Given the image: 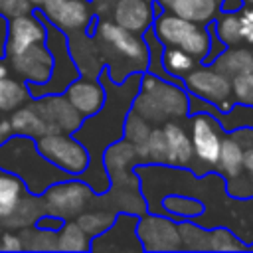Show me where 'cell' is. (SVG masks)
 I'll return each instance as SVG.
<instances>
[{
  "instance_id": "cell-44",
  "label": "cell",
  "mask_w": 253,
  "mask_h": 253,
  "mask_svg": "<svg viewBox=\"0 0 253 253\" xmlns=\"http://www.w3.org/2000/svg\"><path fill=\"white\" fill-rule=\"evenodd\" d=\"M6 75H10V67L6 57H0V77H6Z\"/></svg>"
},
{
  "instance_id": "cell-24",
  "label": "cell",
  "mask_w": 253,
  "mask_h": 253,
  "mask_svg": "<svg viewBox=\"0 0 253 253\" xmlns=\"http://www.w3.org/2000/svg\"><path fill=\"white\" fill-rule=\"evenodd\" d=\"M10 126H12V134H22V136H30V138H40L47 132H53L51 126L45 123V119L42 117L40 109L36 107L34 99L26 101L24 105H20L18 109H14L8 117Z\"/></svg>"
},
{
  "instance_id": "cell-42",
  "label": "cell",
  "mask_w": 253,
  "mask_h": 253,
  "mask_svg": "<svg viewBox=\"0 0 253 253\" xmlns=\"http://www.w3.org/2000/svg\"><path fill=\"white\" fill-rule=\"evenodd\" d=\"M8 32V18L0 14V57H4V40Z\"/></svg>"
},
{
  "instance_id": "cell-9",
  "label": "cell",
  "mask_w": 253,
  "mask_h": 253,
  "mask_svg": "<svg viewBox=\"0 0 253 253\" xmlns=\"http://www.w3.org/2000/svg\"><path fill=\"white\" fill-rule=\"evenodd\" d=\"M95 198V192L77 176L63 178L47 186L42 194L45 213L55 215L59 219H75L81 211H85Z\"/></svg>"
},
{
  "instance_id": "cell-47",
  "label": "cell",
  "mask_w": 253,
  "mask_h": 253,
  "mask_svg": "<svg viewBox=\"0 0 253 253\" xmlns=\"http://www.w3.org/2000/svg\"><path fill=\"white\" fill-rule=\"evenodd\" d=\"M247 249H251V251H253V243H249V245H247Z\"/></svg>"
},
{
  "instance_id": "cell-46",
  "label": "cell",
  "mask_w": 253,
  "mask_h": 253,
  "mask_svg": "<svg viewBox=\"0 0 253 253\" xmlns=\"http://www.w3.org/2000/svg\"><path fill=\"white\" fill-rule=\"evenodd\" d=\"M243 4H247V6H253V0H243Z\"/></svg>"
},
{
  "instance_id": "cell-3",
  "label": "cell",
  "mask_w": 253,
  "mask_h": 253,
  "mask_svg": "<svg viewBox=\"0 0 253 253\" xmlns=\"http://www.w3.org/2000/svg\"><path fill=\"white\" fill-rule=\"evenodd\" d=\"M87 34L95 36L101 49L103 65L113 81L121 83L123 79H126V75L146 71L148 45L144 42V36L97 16L93 18Z\"/></svg>"
},
{
  "instance_id": "cell-34",
  "label": "cell",
  "mask_w": 253,
  "mask_h": 253,
  "mask_svg": "<svg viewBox=\"0 0 253 253\" xmlns=\"http://www.w3.org/2000/svg\"><path fill=\"white\" fill-rule=\"evenodd\" d=\"M200 61L196 57H192L188 51L180 49V47H168L164 45L162 47V65L164 69L172 75V77H178L182 79L186 73H190Z\"/></svg>"
},
{
  "instance_id": "cell-30",
  "label": "cell",
  "mask_w": 253,
  "mask_h": 253,
  "mask_svg": "<svg viewBox=\"0 0 253 253\" xmlns=\"http://www.w3.org/2000/svg\"><path fill=\"white\" fill-rule=\"evenodd\" d=\"M150 130H152V125L146 119H142L134 109H130L126 113V119H125V125H123V138L136 148L138 156L142 158V164H146L144 146H146Z\"/></svg>"
},
{
  "instance_id": "cell-21",
  "label": "cell",
  "mask_w": 253,
  "mask_h": 253,
  "mask_svg": "<svg viewBox=\"0 0 253 253\" xmlns=\"http://www.w3.org/2000/svg\"><path fill=\"white\" fill-rule=\"evenodd\" d=\"M67 47H69V53H71L81 75L97 77L101 73V69L105 67L99 43L93 34H87V32L67 34Z\"/></svg>"
},
{
  "instance_id": "cell-14",
  "label": "cell",
  "mask_w": 253,
  "mask_h": 253,
  "mask_svg": "<svg viewBox=\"0 0 253 253\" xmlns=\"http://www.w3.org/2000/svg\"><path fill=\"white\" fill-rule=\"evenodd\" d=\"M136 235L142 243V249L148 253L154 251H182L178 221L166 213L144 211L136 221Z\"/></svg>"
},
{
  "instance_id": "cell-43",
  "label": "cell",
  "mask_w": 253,
  "mask_h": 253,
  "mask_svg": "<svg viewBox=\"0 0 253 253\" xmlns=\"http://www.w3.org/2000/svg\"><path fill=\"white\" fill-rule=\"evenodd\" d=\"M243 6V0H221V12H237Z\"/></svg>"
},
{
  "instance_id": "cell-12",
  "label": "cell",
  "mask_w": 253,
  "mask_h": 253,
  "mask_svg": "<svg viewBox=\"0 0 253 253\" xmlns=\"http://www.w3.org/2000/svg\"><path fill=\"white\" fill-rule=\"evenodd\" d=\"M178 229L182 251H247V243L225 225L204 227L184 219L178 221Z\"/></svg>"
},
{
  "instance_id": "cell-31",
  "label": "cell",
  "mask_w": 253,
  "mask_h": 253,
  "mask_svg": "<svg viewBox=\"0 0 253 253\" xmlns=\"http://www.w3.org/2000/svg\"><path fill=\"white\" fill-rule=\"evenodd\" d=\"M57 251H91V237L79 227L75 219H65L55 231Z\"/></svg>"
},
{
  "instance_id": "cell-15",
  "label": "cell",
  "mask_w": 253,
  "mask_h": 253,
  "mask_svg": "<svg viewBox=\"0 0 253 253\" xmlns=\"http://www.w3.org/2000/svg\"><path fill=\"white\" fill-rule=\"evenodd\" d=\"M40 16L65 36L75 32H89L95 18L89 0H42L36 8Z\"/></svg>"
},
{
  "instance_id": "cell-38",
  "label": "cell",
  "mask_w": 253,
  "mask_h": 253,
  "mask_svg": "<svg viewBox=\"0 0 253 253\" xmlns=\"http://www.w3.org/2000/svg\"><path fill=\"white\" fill-rule=\"evenodd\" d=\"M237 32H239V45L253 47V6L243 4L237 10Z\"/></svg>"
},
{
  "instance_id": "cell-8",
  "label": "cell",
  "mask_w": 253,
  "mask_h": 253,
  "mask_svg": "<svg viewBox=\"0 0 253 253\" xmlns=\"http://www.w3.org/2000/svg\"><path fill=\"white\" fill-rule=\"evenodd\" d=\"M45 45H47V49L51 53V59H53L51 75L42 85L28 83V91H30L32 99L42 97V95H51V93H63L65 87L81 75L73 57H71V53H69L67 36L59 28L51 26L49 22H45Z\"/></svg>"
},
{
  "instance_id": "cell-7",
  "label": "cell",
  "mask_w": 253,
  "mask_h": 253,
  "mask_svg": "<svg viewBox=\"0 0 253 253\" xmlns=\"http://www.w3.org/2000/svg\"><path fill=\"white\" fill-rule=\"evenodd\" d=\"M186 128L190 134L192 150H194V160L190 170L196 176H204L208 172L215 170L221 140H223V128L219 123L208 115V113H190L186 117Z\"/></svg>"
},
{
  "instance_id": "cell-16",
  "label": "cell",
  "mask_w": 253,
  "mask_h": 253,
  "mask_svg": "<svg viewBox=\"0 0 253 253\" xmlns=\"http://www.w3.org/2000/svg\"><path fill=\"white\" fill-rule=\"evenodd\" d=\"M136 213L117 211L113 223L99 235L91 237V251L97 253H142V243L136 235Z\"/></svg>"
},
{
  "instance_id": "cell-35",
  "label": "cell",
  "mask_w": 253,
  "mask_h": 253,
  "mask_svg": "<svg viewBox=\"0 0 253 253\" xmlns=\"http://www.w3.org/2000/svg\"><path fill=\"white\" fill-rule=\"evenodd\" d=\"M115 211L111 210H105V208H87L85 211H81L75 221L79 223V227L89 235V237H95L99 233H103L115 219Z\"/></svg>"
},
{
  "instance_id": "cell-26",
  "label": "cell",
  "mask_w": 253,
  "mask_h": 253,
  "mask_svg": "<svg viewBox=\"0 0 253 253\" xmlns=\"http://www.w3.org/2000/svg\"><path fill=\"white\" fill-rule=\"evenodd\" d=\"M210 65L215 71L229 77V79H233L235 75L253 71V47H249V45H229Z\"/></svg>"
},
{
  "instance_id": "cell-29",
  "label": "cell",
  "mask_w": 253,
  "mask_h": 253,
  "mask_svg": "<svg viewBox=\"0 0 253 253\" xmlns=\"http://www.w3.org/2000/svg\"><path fill=\"white\" fill-rule=\"evenodd\" d=\"M30 99L32 97L26 81L12 75L0 77V115H10L14 109H18Z\"/></svg>"
},
{
  "instance_id": "cell-17",
  "label": "cell",
  "mask_w": 253,
  "mask_h": 253,
  "mask_svg": "<svg viewBox=\"0 0 253 253\" xmlns=\"http://www.w3.org/2000/svg\"><path fill=\"white\" fill-rule=\"evenodd\" d=\"M6 61H8L10 71L18 79H22L26 83H34V85L45 83L51 75V65H53L51 53L45 43H34L30 47L6 57Z\"/></svg>"
},
{
  "instance_id": "cell-36",
  "label": "cell",
  "mask_w": 253,
  "mask_h": 253,
  "mask_svg": "<svg viewBox=\"0 0 253 253\" xmlns=\"http://www.w3.org/2000/svg\"><path fill=\"white\" fill-rule=\"evenodd\" d=\"M144 154H146V164H164L168 166V150H166V140H164V132L162 126H152L146 146H144Z\"/></svg>"
},
{
  "instance_id": "cell-20",
  "label": "cell",
  "mask_w": 253,
  "mask_h": 253,
  "mask_svg": "<svg viewBox=\"0 0 253 253\" xmlns=\"http://www.w3.org/2000/svg\"><path fill=\"white\" fill-rule=\"evenodd\" d=\"M63 95L83 119L95 115L105 103V87L101 79L89 75H79L77 79H73L65 87Z\"/></svg>"
},
{
  "instance_id": "cell-1",
  "label": "cell",
  "mask_w": 253,
  "mask_h": 253,
  "mask_svg": "<svg viewBox=\"0 0 253 253\" xmlns=\"http://www.w3.org/2000/svg\"><path fill=\"white\" fill-rule=\"evenodd\" d=\"M97 77L105 87V103L95 115L85 117L81 121L73 136L89 152V164L77 178L87 182L95 194H103L109 188V176L103 166V152L107 146L123 138V125L138 91L140 73L126 75V79L117 83L109 77L107 69L103 67Z\"/></svg>"
},
{
  "instance_id": "cell-23",
  "label": "cell",
  "mask_w": 253,
  "mask_h": 253,
  "mask_svg": "<svg viewBox=\"0 0 253 253\" xmlns=\"http://www.w3.org/2000/svg\"><path fill=\"white\" fill-rule=\"evenodd\" d=\"M162 10L208 26L221 12V0H154Z\"/></svg>"
},
{
  "instance_id": "cell-27",
  "label": "cell",
  "mask_w": 253,
  "mask_h": 253,
  "mask_svg": "<svg viewBox=\"0 0 253 253\" xmlns=\"http://www.w3.org/2000/svg\"><path fill=\"white\" fill-rule=\"evenodd\" d=\"M243 152H245V148L241 146V142L235 140L229 132H225L223 140H221L217 164H215V170H213L225 180V184L233 182L235 178L241 176V172H243Z\"/></svg>"
},
{
  "instance_id": "cell-4",
  "label": "cell",
  "mask_w": 253,
  "mask_h": 253,
  "mask_svg": "<svg viewBox=\"0 0 253 253\" xmlns=\"http://www.w3.org/2000/svg\"><path fill=\"white\" fill-rule=\"evenodd\" d=\"M0 170L18 176L26 190L42 196L47 186L69 178V174L47 162L36 146V140L22 134H10L0 144Z\"/></svg>"
},
{
  "instance_id": "cell-41",
  "label": "cell",
  "mask_w": 253,
  "mask_h": 253,
  "mask_svg": "<svg viewBox=\"0 0 253 253\" xmlns=\"http://www.w3.org/2000/svg\"><path fill=\"white\" fill-rule=\"evenodd\" d=\"M12 134V126H10V121L8 117H0V144Z\"/></svg>"
},
{
  "instance_id": "cell-18",
  "label": "cell",
  "mask_w": 253,
  "mask_h": 253,
  "mask_svg": "<svg viewBox=\"0 0 253 253\" xmlns=\"http://www.w3.org/2000/svg\"><path fill=\"white\" fill-rule=\"evenodd\" d=\"M34 43H45V20L34 12L8 18V32L4 40V57H10Z\"/></svg>"
},
{
  "instance_id": "cell-2",
  "label": "cell",
  "mask_w": 253,
  "mask_h": 253,
  "mask_svg": "<svg viewBox=\"0 0 253 253\" xmlns=\"http://www.w3.org/2000/svg\"><path fill=\"white\" fill-rule=\"evenodd\" d=\"M142 164L136 148L125 138L113 142L103 152V166L109 176V188L103 194H95L89 208H105L111 211H128L142 215L148 211L146 200L140 192V182L134 168Z\"/></svg>"
},
{
  "instance_id": "cell-45",
  "label": "cell",
  "mask_w": 253,
  "mask_h": 253,
  "mask_svg": "<svg viewBox=\"0 0 253 253\" xmlns=\"http://www.w3.org/2000/svg\"><path fill=\"white\" fill-rule=\"evenodd\" d=\"M28 2H30V4H32V6H34V8H38V6H40V4H42V0H28Z\"/></svg>"
},
{
  "instance_id": "cell-28",
  "label": "cell",
  "mask_w": 253,
  "mask_h": 253,
  "mask_svg": "<svg viewBox=\"0 0 253 253\" xmlns=\"http://www.w3.org/2000/svg\"><path fill=\"white\" fill-rule=\"evenodd\" d=\"M160 208L166 215L174 217L176 221H184V219H194L204 211V204L188 194H180V192H170L164 194L160 200Z\"/></svg>"
},
{
  "instance_id": "cell-5",
  "label": "cell",
  "mask_w": 253,
  "mask_h": 253,
  "mask_svg": "<svg viewBox=\"0 0 253 253\" xmlns=\"http://www.w3.org/2000/svg\"><path fill=\"white\" fill-rule=\"evenodd\" d=\"M152 126L168 121H182L190 113L188 91L182 85L170 83L148 71L140 73L138 91L132 99V107Z\"/></svg>"
},
{
  "instance_id": "cell-13",
  "label": "cell",
  "mask_w": 253,
  "mask_h": 253,
  "mask_svg": "<svg viewBox=\"0 0 253 253\" xmlns=\"http://www.w3.org/2000/svg\"><path fill=\"white\" fill-rule=\"evenodd\" d=\"M182 83L188 93L196 95L206 103H211L219 111H229L235 105L231 93V79L215 71L211 65L198 63L190 73L182 77Z\"/></svg>"
},
{
  "instance_id": "cell-19",
  "label": "cell",
  "mask_w": 253,
  "mask_h": 253,
  "mask_svg": "<svg viewBox=\"0 0 253 253\" xmlns=\"http://www.w3.org/2000/svg\"><path fill=\"white\" fill-rule=\"evenodd\" d=\"M34 103L53 132H75L83 121V117L75 111V107L65 99L63 93L36 97Z\"/></svg>"
},
{
  "instance_id": "cell-6",
  "label": "cell",
  "mask_w": 253,
  "mask_h": 253,
  "mask_svg": "<svg viewBox=\"0 0 253 253\" xmlns=\"http://www.w3.org/2000/svg\"><path fill=\"white\" fill-rule=\"evenodd\" d=\"M150 30L154 32V36L162 45L180 47L188 51L192 57H196L198 61H202L204 55L208 53V47H210L208 26H202L182 16H176L172 12H166L160 8V4L156 6V16Z\"/></svg>"
},
{
  "instance_id": "cell-22",
  "label": "cell",
  "mask_w": 253,
  "mask_h": 253,
  "mask_svg": "<svg viewBox=\"0 0 253 253\" xmlns=\"http://www.w3.org/2000/svg\"><path fill=\"white\" fill-rule=\"evenodd\" d=\"M162 126L166 150H168V166L174 168H190L194 160V150L190 142V134L186 128V119L182 121H168Z\"/></svg>"
},
{
  "instance_id": "cell-37",
  "label": "cell",
  "mask_w": 253,
  "mask_h": 253,
  "mask_svg": "<svg viewBox=\"0 0 253 253\" xmlns=\"http://www.w3.org/2000/svg\"><path fill=\"white\" fill-rule=\"evenodd\" d=\"M231 93L235 103L253 107V71L235 75L231 79Z\"/></svg>"
},
{
  "instance_id": "cell-39",
  "label": "cell",
  "mask_w": 253,
  "mask_h": 253,
  "mask_svg": "<svg viewBox=\"0 0 253 253\" xmlns=\"http://www.w3.org/2000/svg\"><path fill=\"white\" fill-rule=\"evenodd\" d=\"M28 12H34V6L28 0H0V14L6 18H14Z\"/></svg>"
},
{
  "instance_id": "cell-10",
  "label": "cell",
  "mask_w": 253,
  "mask_h": 253,
  "mask_svg": "<svg viewBox=\"0 0 253 253\" xmlns=\"http://www.w3.org/2000/svg\"><path fill=\"white\" fill-rule=\"evenodd\" d=\"M93 14L115 22L117 26L144 36L156 16L154 0H89Z\"/></svg>"
},
{
  "instance_id": "cell-32",
  "label": "cell",
  "mask_w": 253,
  "mask_h": 253,
  "mask_svg": "<svg viewBox=\"0 0 253 253\" xmlns=\"http://www.w3.org/2000/svg\"><path fill=\"white\" fill-rule=\"evenodd\" d=\"M24 192H26V186L18 176L6 170H0V223L14 211Z\"/></svg>"
},
{
  "instance_id": "cell-33",
  "label": "cell",
  "mask_w": 253,
  "mask_h": 253,
  "mask_svg": "<svg viewBox=\"0 0 253 253\" xmlns=\"http://www.w3.org/2000/svg\"><path fill=\"white\" fill-rule=\"evenodd\" d=\"M22 241V251H57L55 249V231L40 225H28L18 231Z\"/></svg>"
},
{
  "instance_id": "cell-25",
  "label": "cell",
  "mask_w": 253,
  "mask_h": 253,
  "mask_svg": "<svg viewBox=\"0 0 253 253\" xmlns=\"http://www.w3.org/2000/svg\"><path fill=\"white\" fill-rule=\"evenodd\" d=\"M43 213H45V208H43V200H42V196L32 194V192L26 190L24 196L20 198V202L16 204L14 211L0 223V227H2V229H14V231H20L22 227L34 225Z\"/></svg>"
},
{
  "instance_id": "cell-11",
  "label": "cell",
  "mask_w": 253,
  "mask_h": 253,
  "mask_svg": "<svg viewBox=\"0 0 253 253\" xmlns=\"http://www.w3.org/2000/svg\"><path fill=\"white\" fill-rule=\"evenodd\" d=\"M36 146L47 162L69 176L83 174L89 164V152L73 132H47L36 138Z\"/></svg>"
},
{
  "instance_id": "cell-40",
  "label": "cell",
  "mask_w": 253,
  "mask_h": 253,
  "mask_svg": "<svg viewBox=\"0 0 253 253\" xmlns=\"http://www.w3.org/2000/svg\"><path fill=\"white\" fill-rule=\"evenodd\" d=\"M0 251H22V241L18 231L0 227Z\"/></svg>"
}]
</instances>
